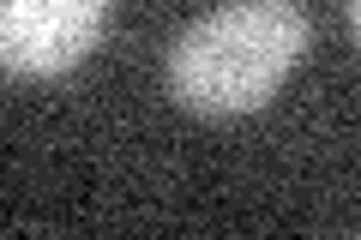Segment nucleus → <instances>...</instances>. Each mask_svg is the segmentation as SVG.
<instances>
[{
  "label": "nucleus",
  "mask_w": 361,
  "mask_h": 240,
  "mask_svg": "<svg viewBox=\"0 0 361 240\" xmlns=\"http://www.w3.org/2000/svg\"><path fill=\"white\" fill-rule=\"evenodd\" d=\"M301 49H307L301 0H223L175 37L163 78L187 114L229 120L265 108Z\"/></svg>",
  "instance_id": "nucleus-1"
},
{
  "label": "nucleus",
  "mask_w": 361,
  "mask_h": 240,
  "mask_svg": "<svg viewBox=\"0 0 361 240\" xmlns=\"http://www.w3.org/2000/svg\"><path fill=\"white\" fill-rule=\"evenodd\" d=\"M103 18L109 0H0V61L6 72L54 78L97 49Z\"/></svg>",
  "instance_id": "nucleus-2"
},
{
  "label": "nucleus",
  "mask_w": 361,
  "mask_h": 240,
  "mask_svg": "<svg viewBox=\"0 0 361 240\" xmlns=\"http://www.w3.org/2000/svg\"><path fill=\"white\" fill-rule=\"evenodd\" d=\"M349 30H355V42H361V0H349Z\"/></svg>",
  "instance_id": "nucleus-3"
}]
</instances>
